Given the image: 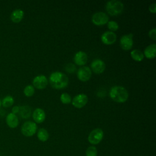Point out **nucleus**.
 I'll use <instances>...</instances> for the list:
<instances>
[{"label": "nucleus", "instance_id": "nucleus-1", "mask_svg": "<svg viewBox=\"0 0 156 156\" xmlns=\"http://www.w3.org/2000/svg\"><path fill=\"white\" fill-rule=\"evenodd\" d=\"M49 83L52 87L55 89H62L68 83V78L66 74L60 71H55L49 76Z\"/></svg>", "mask_w": 156, "mask_h": 156}, {"label": "nucleus", "instance_id": "nucleus-2", "mask_svg": "<svg viewBox=\"0 0 156 156\" xmlns=\"http://www.w3.org/2000/svg\"><path fill=\"white\" fill-rule=\"evenodd\" d=\"M109 95L113 101L119 103H122L127 100L129 93L122 86H114L110 88Z\"/></svg>", "mask_w": 156, "mask_h": 156}, {"label": "nucleus", "instance_id": "nucleus-3", "mask_svg": "<svg viewBox=\"0 0 156 156\" xmlns=\"http://www.w3.org/2000/svg\"><path fill=\"white\" fill-rule=\"evenodd\" d=\"M105 9L108 14L115 16L122 12L124 9V4L120 1L110 0L106 3Z\"/></svg>", "mask_w": 156, "mask_h": 156}, {"label": "nucleus", "instance_id": "nucleus-4", "mask_svg": "<svg viewBox=\"0 0 156 156\" xmlns=\"http://www.w3.org/2000/svg\"><path fill=\"white\" fill-rule=\"evenodd\" d=\"M37 126L35 122L29 121H26L21 126V131L25 136H32L37 131Z\"/></svg>", "mask_w": 156, "mask_h": 156}, {"label": "nucleus", "instance_id": "nucleus-5", "mask_svg": "<svg viewBox=\"0 0 156 156\" xmlns=\"http://www.w3.org/2000/svg\"><path fill=\"white\" fill-rule=\"evenodd\" d=\"M104 136V132L100 128H96L93 130L89 134L88 140L92 144H98L102 140Z\"/></svg>", "mask_w": 156, "mask_h": 156}, {"label": "nucleus", "instance_id": "nucleus-6", "mask_svg": "<svg viewBox=\"0 0 156 156\" xmlns=\"http://www.w3.org/2000/svg\"><path fill=\"white\" fill-rule=\"evenodd\" d=\"M91 21L95 25H104L108 23V16L103 12H98L93 15Z\"/></svg>", "mask_w": 156, "mask_h": 156}, {"label": "nucleus", "instance_id": "nucleus-7", "mask_svg": "<svg viewBox=\"0 0 156 156\" xmlns=\"http://www.w3.org/2000/svg\"><path fill=\"white\" fill-rule=\"evenodd\" d=\"M132 34H128L122 35L120 38V46L124 50H129L130 49L133 44Z\"/></svg>", "mask_w": 156, "mask_h": 156}, {"label": "nucleus", "instance_id": "nucleus-8", "mask_svg": "<svg viewBox=\"0 0 156 156\" xmlns=\"http://www.w3.org/2000/svg\"><path fill=\"white\" fill-rule=\"evenodd\" d=\"M91 76V70L88 66H82L79 68L77 72V78L81 81H87Z\"/></svg>", "mask_w": 156, "mask_h": 156}, {"label": "nucleus", "instance_id": "nucleus-9", "mask_svg": "<svg viewBox=\"0 0 156 156\" xmlns=\"http://www.w3.org/2000/svg\"><path fill=\"white\" fill-rule=\"evenodd\" d=\"M32 83L37 89H44L48 83V80L45 76L38 75L34 78Z\"/></svg>", "mask_w": 156, "mask_h": 156}, {"label": "nucleus", "instance_id": "nucleus-10", "mask_svg": "<svg viewBox=\"0 0 156 156\" xmlns=\"http://www.w3.org/2000/svg\"><path fill=\"white\" fill-rule=\"evenodd\" d=\"M88 102V97L86 94L81 93L74 97L72 101V104L76 108H80L83 107Z\"/></svg>", "mask_w": 156, "mask_h": 156}, {"label": "nucleus", "instance_id": "nucleus-11", "mask_svg": "<svg viewBox=\"0 0 156 156\" xmlns=\"http://www.w3.org/2000/svg\"><path fill=\"white\" fill-rule=\"evenodd\" d=\"M91 68L94 73L101 74L105 70V65L103 60L99 58H96L91 62Z\"/></svg>", "mask_w": 156, "mask_h": 156}, {"label": "nucleus", "instance_id": "nucleus-12", "mask_svg": "<svg viewBox=\"0 0 156 156\" xmlns=\"http://www.w3.org/2000/svg\"><path fill=\"white\" fill-rule=\"evenodd\" d=\"M101 41L105 44H112L116 40V35L112 31H106L101 35Z\"/></svg>", "mask_w": 156, "mask_h": 156}, {"label": "nucleus", "instance_id": "nucleus-13", "mask_svg": "<svg viewBox=\"0 0 156 156\" xmlns=\"http://www.w3.org/2000/svg\"><path fill=\"white\" fill-rule=\"evenodd\" d=\"M87 60L88 56L87 54L82 51H78L75 54L74 56V61L75 63L80 66L84 65L87 63Z\"/></svg>", "mask_w": 156, "mask_h": 156}, {"label": "nucleus", "instance_id": "nucleus-14", "mask_svg": "<svg viewBox=\"0 0 156 156\" xmlns=\"http://www.w3.org/2000/svg\"><path fill=\"white\" fill-rule=\"evenodd\" d=\"M6 124L7 126L12 129L16 128L19 124V120L17 116L12 113H10L7 115L5 118Z\"/></svg>", "mask_w": 156, "mask_h": 156}, {"label": "nucleus", "instance_id": "nucleus-15", "mask_svg": "<svg viewBox=\"0 0 156 156\" xmlns=\"http://www.w3.org/2000/svg\"><path fill=\"white\" fill-rule=\"evenodd\" d=\"M32 117L35 122L37 123H41L45 119L46 114L42 108H37L32 113Z\"/></svg>", "mask_w": 156, "mask_h": 156}, {"label": "nucleus", "instance_id": "nucleus-16", "mask_svg": "<svg viewBox=\"0 0 156 156\" xmlns=\"http://www.w3.org/2000/svg\"><path fill=\"white\" fill-rule=\"evenodd\" d=\"M24 16V12L20 9H17L14 10L10 15V20L13 23L20 22Z\"/></svg>", "mask_w": 156, "mask_h": 156}, {"label": "nucleus", "instance_id": "nucleus-17", "mask_svg": "<svg viewBox=\"0 0 156 156\" xmlns=\"http://www.w3.org/2000/svg\"><path fill=\"white\" fill-rule=\"evenodd\" d=\"M156 44L155 43L147 46L144 51V55L147 58H153L156 55Z\"/></svg>", "mask_w": 156, "mask_h": 156}, {"label": "nucleus", "instance_id": "nucleus-18", "mask_svg": "<svg viewBox=\"0 0 156 156\" xmlns=\"http://www.w3.org/2000/svg\"><path fill=\"white\" fill-rule=\"evenodd\" d=\"M30 113L31 109L30 107L27 105H24L20 107L19 114L22 118H28L30 115Z\"/></svg>", "mask_w": 156, "mask_h": 156}, {"label": "nucleus", "instance_id": "nucleus-19", "mask_svg": "<svg viewBox=\"0 0 156 156\" xmlns=\"http://www.w3.org/2000/svg\"><path fill=\"white\" fill-rule=\"evenodd\" d=\"M130 55L132 58L138 62H140L143 60L144 58V54L139 49H133L130 52Z\"/></svg>", "mask_w": 156, "mask_h": 156}, {"label": "nucleus", "instance_id": "nucleus-20", "mask_svg": "<svg viewBox=\"0 0 156 156\" xmlns=\"http://www.w3.org/2000/svg\"><path fill=\"white\" fill-rule=\"evenodd\" d=\"M37 137L39 140L44 142L48 140L49 138V133L45 129L41 128L37 132Z\"/></svg>", "mask_w": 156, "mask_h": 156}, {"label": "nucleus", "instance_id": "nucleus-21", "mask_svg": "<svg viewBox=\"0 0 156 156\" xmlns=\"http://www.w3.org/2000/svg\"><path fill=\"white\" fill-rule=\"evenodd\" d=\"M13 103H14L13 98L10 95H7L5 96L3 98V99L1 101L2 105L5 108L11 107L13 104Z\"/></svg>", "mask_w": 156, "mask_h": 156}, {"label": "nucleus", "instance_id": "nucleus-22", "mask_svg": "<svg viewBox=\"0 0 156 156\" xmlns=\"http://www.w3.org/2000/svg\"><path fill=\"white\" fill-rule=\"evenodd\" d=\"M34 92H35L34 87L31 85H27L24 89V94H25V96L27 97L32 96L34 94Z\"/></svg>", "mask_w": 156, "mask_h": 156}, {"label": "nucleus", "instance_id": "nucleus-23", "mask_svg": "<svg viewBox=\"0 0 156 156\" xmlns=\"http://www.w3.org/2000/svg\"><path fill=\"white\" fill-rule=\"evenodd\" d=\"M86 156H97L98 155V151L96 147L91 146L88 147L85 152Z\"/></svg>", "mask_w": 156, "mask_h": 156}, {"label": "nucleus", "instance_id": "nucleus-24", "mask_svg": "<svg viewBox=\"0 0 156 156\" xmlns=\"http://www.w3.org/2000/svg\"><path fill=\"white\" fill-rule=\"evenodd\" d=\"M60 101L63 104H69L71 102V98L67 93H63L60 96Z\"/></svg>", "mask_w": 156, "mask_h": 156}, {"label": "nucleus", "instance_id": "nucleus-25", "mask_svg": "<svg viewBox=\"0 0 156 156\" xmlns=\"http://www.w3.org/2000/svg\"><path fill=\"white\" fill-rule=\"evenodd\" d=\"M107 27L110 30V31L117 30L119 28V25L117 22L115 21H109L107 23Z\"/></svg>", "mask_w": 156, "mask_h": 156}, {"label": "nucleus", "instance_id": "nucleus-26", "mask_svg": "<svg viewBox=\"0 0 156 156\" xmlns=\"http://www.w3.org/2000/svg\"><path fill=\"white\" fill-rule=\"evenodd\" d=\"M76 66L74 64L71 63H68L66 66H65V70L69 73H73L76 70Z\"/></svg>", "mask_w": 156, "mask_h": 156}, {"label": "nucleus", "instance_id": "nucleus-27", "mask_svg": "<svg viewBox=\"0 0 156 156\" xmlns=\"http://www.w3.org/2000/svg\"><path fill=\"white\" fill-rule=\"evenodd\" d=\"M149 36L152 40H156V29L155 27L149 30Z\"/></svg>", "mask_w": 156, "mask_h": 156}, {"label": "nucleus", "instance_id": "nucleus-28", "mask_svg": "<svg viewBox=\"0 0 156 156\" xmlns=\"http://www.w3.org/2000/svg\"><path fill=\"white\" fill-rule=\"evenodd\" d=\"M149 10L152 13H155V11H156V4L155 3H153V4H151L149 5Z\"/></svg>", "mask_w": 156, "mask_h": 156}, {"label": "nucleus", "instance_id": "nucleus-29", "mask_svg": "<svg viewBox=\"0 0 156 156\" xmlns=\"http://www.w3.org/2000/svg\"><path fill=\"white\" fill-rule=\"evenodd\" d=\"M19 111H20V107L19 106H14L12 109V113L15 114V115L19 113Z\"/></svg>", "mask_w": 156, "mask_h": 156}, {"label": "nucleus", "instance_id": "nucleus-30", "mask_svg": "<svg viewBox=\"0 0 156 156\" xmlns=\"http://www.w3.org/2000/svg\"><path fill=\"white\" fill-rule=\"evenodd\" d=\"M1 105H2V104H1V101L0 100V108H1Z\"/></svg>", "mask_w": 156, "mask_h": 156}]
</instances>
